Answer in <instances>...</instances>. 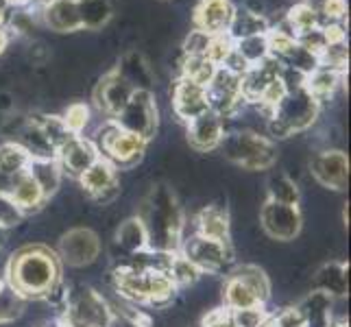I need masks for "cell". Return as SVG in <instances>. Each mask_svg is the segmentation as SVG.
I'll use <instances>...</instances> for the list:
<instances>
[{"label": "cell", "instance_id": "6da1fadb", "mask_svg": "<svg viewBox=\"0 0 351 327\" xmlns=\"http://www.w3.org/2000/svg\"><path fill=\"white\" fill-rule=\"evenodd\" d=\"M5 284L24 301H44L64 284V264L51 247L40 242L24 245L11 253L5 269Z\"/></svg>", "mask_w": 351, "mask_h": 327}, {"label": "cell", "instance_id": "7a4b0ae2", "mask_svg": "<svg viewBox=\"0 0 351 327\" xmlns=\"http://www.w3.org/2000/svg\"><path fill=\"white\" fill-rule=\"evenodd\" d=\"M138 218L147 232L149 249L175 253L184 242V210L171 186L155 184L142 199Z\"/></svg>", "mask_w": 351, "mask_h": 327}, {"label": "cell", "instance_id": "3957f363", "mask_svg": "<svg viewBox=\"0 0 351 327\" xmlns=\"http://www.w3.org/2000/svg\"><path fill=\"white\" fill-rule=\"evenodd\" d=\"M321 103L306 90L299 88L293 92H286L284 99L273 109L269 118V136L271 140H284L295 136V133L306 131L314 125V120L319 118Z\"/></svg>", "mask_w": 351, "mask_h": 327}, {"label": "cell", "instance_id": "277c9868", "mask_svg": "<svg viewBox=\"0 0 351 327\" xmlns=\"http://www.w3.org/2000/svg\"><path fill=\"white\" fill-rule=\"evenodd\" d=\"M90 140L99 149V155L110 162L116 171H127V168L138 166L149 144L147 140L136 136V133L125 131L116 120L110 118L103 120V125L94 131Z\"/></svg>", "mask_w": 351, "mask_h": 327}, {"label": "cell", "instance_id": "5b68a950", "mask_svg": "<svg viewBox=\"0 0 351 327\" xmlns=\"http://www.w3.org/2000/svg\"><path fill=\"white\" fill-rule=\"evenodd\" d=\"M271 297V282L260 266L242 264L227 273L223 299L227 310H245L264 306Z\"/></svg>", "mask_w": 351, "mask_h": 327}, {"label": "cell", "instance_id": "8992f818", "mask_svg": "<svg viewBox=\"0 0 351 327\" xmlns=\"http://www.w3.org/2000/svg\"><path fill=\"white\" fill-rule=\"evenodd\" d=\"M219 151L225 155V160L247 171H269L277 162V144L256 131L225 133Z\"/></svg>", "mask_w": 351, "mask_h": 327}, {"label": "cell", "instance_id": "52a82bcc", "mask_svg": "<svg viewBox=\"0 0 351 327\" xmlns=\"http://www.w3.org/2000/svg\"><path fill=\"white\" fill-rule=\"evenodd\" d=\"M116 123L129 133H136L142 140L151 142L160 127V112H157L155 94L151 90H136L129 103L116 118Z\"/></svg>", "mask_w": 351, "mask_h": 327}, {"label": "cell", "instance_id": "ba28073f", "mask_svg": "<svg viewBox=\"0 0 351 327\" xmlns=\"http://www.w3.org/2000/svg\"><path fill=\"white\" fill-rule=\"evenodd\" d=\"M181 253L197 266L199 273H223L234 262L232 242L210 240L203 236H192L190 240L181 242Z\"/></svg>", "mask_w": 351, "mask_h": 327}, {"label": "cell", "instance_id": "9c48e42d", "mask_svg": "<svg viewBox=\"0 0 351 327\" xmlns=\"http://www.w3.org/2000/svg\"><path fill=\"white\" fill-rule=\"evenodd\" d=\"M112 310L107 301L92 288L81 290L68 299L64 310V327H110Z\"/></svg>", "mask_w": 351, "mask_h": 327}, {"label": "cell", "instance_id": "30bf717a", "mask_svg": "<svg viewBox=\"0 0 351 327\" xmlns=\"http://www.w3.org/2000/svg\"><path fill=\"white\" fill-rule=\"evenodd\" d=\"M57 256L62 264L72 266V269L90 266L101 256V238L88 227H75L59 240Z\"/></svg>", "mask_w": 351, "mask_h": 327}, {"label": "cell", "instance_id": "8fae6325", "mask_svg": "<svg viewBox=\"0 0 351 327\" xmlns=\"http://www.w3.org/2000/svg\"><path fill=\"white\" fill-rule=\"evenodd\" d=\"M260 223L264 234L280 240V242H290L301 234L304 227V218H301L299 205H286V203H275L269 201L262 205L260 210Z\"/></svg>", "mask_w": 351, "mask_h": 327}, {"label": "cell", "instance_id": "7c38bea8", "mask_svg": "<svg viewBox=\"0 0 351 327\" xmlns=\"http://www.w3.org/2000/svg\"><path fill=\"white\" fill-rule=\"evenodd\" d=\"M240 75L227 70L223 66L216 68L214 77L205 86V94H208L210 109H214L216 114H221L223 118L236 114L238 109L245 105L240 94Z\"/></svg>", "mask_w": 351, "mask_h": 327}, {"label": "cell", "instance_id": "4fadbf2b", "mask_svg": "<svg viewBox=\"0 0 351 327\" xmlns=\"http://www.w3.org/2000/svg\"><path fill=\"white\" fill-rule=\"evenodd\" d=\"M310 175L323 188L343 192L349 186V160L347 153L338 149H328L317 153L310 160Z\"/></svg>", "mask_w": 351, "mask_h": 327}, {"label": "cell", "instance_id": "5bb4252c", "mask_svg": "<svg viewBox=\"0 0 351 327\" xmlns=\"http://www.w3.org/2000/svg\"><path fill=\"white\" fill-rule=\"evenodd\" d=\"M136 92L129 83L118 75L116 70H110L107 75L101 77V81L94 88V105L105 116L114 120L129 103L131 94Z\"/></svg>", "mask_w": 351, "mask_h": 327}, {"label": "cell", "instance_id": "9a60e30c", "mask_svg": "<svg viewBox=\"0 0 351 327\" xmlns=\"http://www.w3.org/2000/svg\"><path fill=\"white\" fill-rule=\"evenodd\" d=\"M77 179L83 186V190L92 197L94 203L105 205V203L114 201L120 192L118 171L107 160H103V157H99V160H96L88 171L83 175H79Z\"/></svg>", "mask_w": 351, "mask_h": 327}, {"label": "cell", "instance_id": "2e32d148", "mask_svg": "<svg viewBox=\"0 0 351 327\" xmlns=\"http://www.w3.org/2000/svg\"><path fill=\"white\" fill-rule=\"evenodd\" d=\"M225 136V118L216 114L214 109H208L201 116L188 123V142L190 147L199 153L219 151Z\"/></svg>", "mask_w": 351, "mask_h": 327}, {"label": "cell", "instance_id": "e0dca14e", "mask_svg": "<svg viewBox=\"0 0 351 327\" xmlns=\"http://www.w3.org/2000/svg\"><path fill=\"white\" fill-rule=\"evenodd\" d=\"M236 5L232 0H199L192 14V29L208 35H223L234 18Z\"/></svg>", "mask_w": 351, "mask_h": 327}, {"label": "cell", "instance_id": "ac0fdd59", "mask_svg": "<svg viewBox=\"0 0 351 327\" xmlns=\"http://www.w3.org/2000/svg\"><path fill=\"white\" fill-rule=\"evenodd\" d=\"M210 103H208V94L205 88L199 83L179 77L173 86V112L179 120H184L188 125L190 120H195L203 112H208Z\"/></svg>", "mask_w": 351, "mask_h": 327}, {"label": "cell", "instance_id": "d6986e66", "mask_svg": "<svg viewBox=\"0 0 351 327\" xmlns=\"http://www.w3.org/2000/svg\"><path fill=\"white\" fill-rule=\"evenodd\" d=\"M40 20L46 29L55 33H77L83 31L79 0H44L40 5Z\"/></svg>", "mask_w": 351, "mask_h": 327}, {"label": "cell", "instance_id": "ffe728a7", "mask_svg": "<svg viewBox=\"0 0 351 327\" xmlns=\"http://www.w3.org/2000/svg\"><path fill=\"white\" fill-rule=\"evenodd\" d=\"M99 157H101L99 149H96L94 142L86 136L70 138L64 147L57 151V162L62 166V171L72 177L83 175Z\"/></svg>", "mask_w": 351, "mask_h": 327}, {"label": "cell", "instance_id": "44dd1931", "mask_svg": "<svg viewBox=\"0 0 351 327\" xmlns=\"http://www.w3.org/2000/svg\"><path fill=\"white\" fill-rule=\"evenodd\" d=\"M3 188L7 192V197L18 205L20 212L24 216L31 214V212H38L42 205L48 201L44 197L42 188L38 186V181H35L33 175L29 173V168H27V171L18 173L16 177L5 179V186Z\"/></svg>", "mask_w": 351, "mask_h": 327}, {"label": "cell", "instance_id": "7402d4cb", "mask_svg": "<svg viewBox=\"0 0 351 327\" xmlns=\"http://www.w3.org/2000/svg\"><path fill=\"white\" fill-rule=\"evenodd\" d=\"M133 90H151L155 86V72L140 51H129L120 57L118 66L114 68Z\"/></svg>", "mask_w": 351, "mask_h": 327}, {"label": "cell", "instance_id": "603a6c76", "mask_svg": "<svg viewBox=\"0 0 351 327\" xmlns=\"http://www.w3.org/2000/svg\"><path fill=\"white\" fill-rule=\"evenodd\" d=\"M312 290L328 295L330 299H341L349 290V264L347 262H328L314 275Z\"/></svg>", "mask_w": 351, "mask_h": 327}, {"label": "cell", "instance_id": "cb8c5ba5", "mask_svg": "<svg viewBox=\"0 0 351 327\" xmlns=\"http://www.w3.org/2000/svg\"><path fill=\"white\" fill-rule=\"evenodd\" d=\"M197 236L229 242V212L223 205H208L197 216Z\"/></svg>", "mask_w": 351, "mask_h": 327}, {"label": "cell", "instance_id": "d4e9b609", "mask_svg": "<svg viewBox=\"0 0 351 327\" xmlns=\"http://www.w3.org/2000/svg\"><path fill=\"white\" fill-rule=\"evenodd\" d=\"M269 29H271V22L266 20L264 14H260V11H251L247 7L245 9L236 7L234 18H232V22H229L227 35L236 42L242 38H251V35L269 33Z\"/></svg>", "mask_w": 351, "mask_h": 327}, {"label": "cell", "instance_id": "484cf974", "mask_svg": "<svg viewBox=\"0 0 351 327\" xmlns=\"http://www.w3.org/2000/svg\"><path fill=\"white\" fill-rule=\"evenodd\" d=\"M29 173L38 181V186L42 188L46 199H51L57 192V188L62 186L64 171L59 166L57 157H33L29 164Z\"/></svg>", "mask_w": 351, "mask_h": 327}, {"label": "cell", "instance_id": "4316f807", "mask_svg": "<svg viewBox=\"0 0 351 327\" xmlns=\"http://www.w3.org/2000/svg\"><path fill=\"white\" fill-rule=\"evenodd\" d=\"M345 77H347V72H338V70H332V68H323V66H319L317 70H312L310 75H306L304 88H306L319 103H323V101H328L330 96H334L336 88L341 86Z\"/></svg>", "mask_w": 351, "mask_h": 327}, {"label": "cell", "instance_id": "83f0119b", "mask_svg": "<svg viewBox=\"0 0 351 327\" xmlns=\"http://www.w3.org/2000/svg\"><path fill=\"white\" fill-rule=\"evenodd\" d=\"M31 153L18 140H9L0 144V177L11 179L18 173L27 171L31 164Z\"/></svg>", "mask_w": 351, "mask_h": 327}, {"label": "cell", "instance_id": "f1b7e54d", "mask_svg": "<svg viewBox=\"0 0 351 327\" xmlns=\"http://www.w3.org/2000/svg\"><path fill=\"white\" fill-rule=\"evenodd\" d=\"M177 286L164 271H147V306L166 308L173 304Z\"/></svg>", "mask_w": 351, "mask_h": 327}, {"label": "cell", "instance_id": "f546056e", "mask_svg": "<svg viewBox=\"0 0 351 327\" xmlns=\"http://www.w3.org/2000/svg\"><path fill=\"white\" fill-rule=\"evenodd\" d=\"M116 245L127 253V258L149 249L147 232H144V227H142L138 216L127 218V221L118 227V232H116Z\"/></svg>", "mask_w": 351, "mask_h": 327}, {"label": "cell", "instance_id": "4dcf8cb0", "mask_svg": "<svg viewBox=\"0 0 351 327\" xmlns=\"http://www.w3.org/2000/svg\"><path fill=\"white\" fill-rule=\"evenodd\" d=\"M83 31H101L114 16L112 0H79Z\"/></svg>", "mask_w": 351, "mask_h": 327}, {"label": "cell", "instance_id": "1f68e13d", "mask_svg": "<svg viewBox=\"0 0 351 327\" xmlns=\"http://www.w3.org/2000/svg\"><path fill=\"white\" fill-rule=\"evenodd\" d=\"M234 51L240 55V59L247 66H256V64H260V62H264V59L271 57V48H269V38H266V33L236 40L234 42Z\"/></svg>", "mask_w": 351, "mask_h": 327}, {"label": "cell", "instance_id": "d6a6232c", "mask_svg": "<svg viewBox=\"0 0 351 327\" xmlns=\"http://www.w3.org/2000/svg\"><path fill=\"white\" fill-rule=\"evenodd\" d=\"M319 27H321V22H319L317 11H314L308 3H297L295 7L288 9L286 29L293 33L295 38H299V35H304V33H310Z\"/></svg>", "mask_w": 351, "mask_h": 327}, {"label": "cell", "instance_id": "836d02e7", "mask_svg": "<svg viewBox=\"0 0 351 327\" xmlns=\"http://www.w3.org/2000/svg\"><path fill=\"white\" fill-rule=\"evenodd\" d=\"M33 120L38 123L40 131L44 133V138L48 140V144H51L55 153L62 149L70 138H75L70 133V129L66 127L62 116H33Z\"/></svg>", "mask_w": 351, "mask_h": 327}, {"label": "cell", "instance_id": "e575fe53", "mask_svg": "<svg viewBox=\"0 0 351 327\" xmlns=\"http://www.w3.org/2000/svg\"><path fill=\"white\" fill-rule=\"evenodd\" d=\"M266 192H269V201L286 203V205H299V188H297L295 181L284 173H273L269 177Z\"/></svg>", "mask_w": 351, "mask_h": 327}, {"label": "cell", "instance_id": "d590c367", "mask_svg": "<svg viewBox=\"0 0 351 327\" xmlns=\"http://www.w3.org/2000/svg\"><path fill=\"white\" fill-rule=\"evenodd\" d=\"M168 277L173 280V284L177 286V290L179 288H186V286H192L195 284L199 277H201V273H199V269L195 264H192L190 260H186L184 258V253L181 251H177V253H173V258H171V264H168Z\"/></svg>", "mask_w": 351, "mask_h": 327}, {"label": "cell", "instance_id": "8d00e7d4", "mask_svg": "<svg viewBox=\"0 0 351 327\" xmlns=\"http://www.w3.org/2000/svg\"><path fill=\"white\" fill-rule=\"evenodd\" d=\"M219 66H214L208 57H186L181 59V77L199 83V86H208L210 79L214 77V72Z\"/></svg>", "mask_w": 351, "mask_h": 327}, {"label": "cell", "instance_id": "74e56055", "mask_svg": "<svg viewBox=\"0 0 351 327\" xmlns=\"http://www.w3.org/2000/svg\"><path fill=\"white\" fill-rule=\"evenodd\" d=\"M269 319H271V314L264 310V306L245 308V310H229L232 327H264L269 323Z\"/></svg>", "mask_w": 351, "mask_h": 327}, {"label": "cell", "instance_id": "f35d334b", "mask_svg": "<svg viewBox=\"0 0 351 327\" xmlns=\"http://www.w3.org/2000/svg\"><path fill=\"white\" fill-rule=\"evenodd\" d=\"M90 114L92 112L86 103H72V105H68L62 118L72 136H83V131H86V127L90 123Z\"/></svg>", "mask_w": 351, "mask_h": 327}, {"label": "cell", "instance_id": "ab89813d", "mask_svg": "<svg viewBox=\"0 0 351 327\" xmlns=\"http://www.w3.org/2000/svg\"><path fill=\"white\" fill-rule=\"evenodd\" d=\"M24 299H20L7 284L0 290V323H9L20 317Z\"/></svg>", "mask_w": 351, "mask_h": 327}, {"label": "cell", "instance_id": "60d3db41", "mask_svg": "<svg viewBox=\"0 0 351 327\" xmlns=\"http://www.w3.org/2000/svg\"><path fill=\"white\" fill-rule=\"evenodd\" d=\"M24 214L20 212L18 205L7 197L5 188L0 186V229H9L22 223Z\"/></svg>", "mask_w": 351, "mask_h": 327}, {"label": "cell", "instance_id": "b9f144b4", "mask_svg": "<svg viewBox=\"0 0 351 327\" xmlns=\"http://www.w3.org/2000/svg\"><path fill=\"white\" fill-rule=\"evenodd\" d=\"M210 42H212V35L192 29L188 33L186 42H184V55L186 57H205V55H208Z\"/></svg>", "mask_w": 351, "mask_h": 327}, {"label": "cell", "instance_id": "7bdbcfd3", "mask_svg": "<svg viewBox=\"0 0 351 327\" xmlns=\"http://www.w3.org/2000/svg\"><path fill=\"white\" fill-rule=\"evenodd\" d=\"M266 327H306V321L304 317H301V312L295 308H286L282 312L277 314H271L269 323H266Z\"/></svg>", "mask_w": 351, "mask_h": 327}, {"label": "cell", "instance_id": "ee69618b", "mask_svg": "<svg viewBox=\"0 0 351 327\" xmlns=\"http://www.w3.org/2000/svg\"><path fill=\"white\" fill-rule=\"evenodd\" d=\"M203 327H232V321H229V310L227 308L212 310L208 317L203 319Z\"/></svg>", "mask_w": 351, "mask_h": 327}, {"label": "cell", "instance_id": "f6af8a7d", "mask_svg": "<svg viewBox=\"0 0 351 327\" xmlns=\"http://www.w3.org/2000/svg\"><path fill=\"white\" fill-rule=\"evenodd\" d=\"M14 107H16L14 96H11L9 92H0V114H9V112H14Z\"/></svg>", "mask_w": 351, "mask_h": 327}, {"label": "cell", "instance_id": "bcb514c9", "mask_svg": "<svg viewBox=\"0 0 351 327\" xmlns=\"http://www.w3.org/2000/svg\"><path fill=\"white\" fill-rule=\"evenodd\" d=\"M9 42H11V31L7 24H0V55L7 51Z\"/></svg>", "mask_w": 351, "mask_h": 327}, {"label": "cell", "instance_id": "7dc6e473", "mask_svg": "<svg viewBox=\"0 0 351 327\" xmlns=\"http://www.w3.org/2000/svg\"><path fill=\"white\" fill-rule=\"evenodd\" d=\"M7 5H11V7H27L31 0H5Z\"/></svg>", "mask_w": 351, "mask_h": 327}, {"label": "cell", "instance_id": "c3c4849f", "mask_svg": "<svg viewBox=\"0 0 351 327\" xmlns=\"http://www.w3.org/2000/svg\"><path fill=\"white\" fill-rule=\"evenodd\" d=\"M5 245V229H0V247Z\"/></svg>", "mask_w": 351, "mask_h": 327}, {"label": "cell", "instance_id": "681fc988", "mask_svg": "<svg viewBox=\"0 0 351 327\" xmlns=\"http://www.w3.org/2000/svg\"><path fill=\"white\" fill-rule=\"evenodd\" d=\"M332 327H347V323H336V325H332Z\"/></svg>", "mask_w": 351, "mask_h": 327}, {"label": "cell", "instance_id": "f907efd6", "mask_svg": "<svg viewBox=\"0 0 351 327\" xmlns=\"http://www.w3.org/2000/svg\"><path fill=\"white\" fill-rule=\"evenodd\" d=\"M3 286H5V282H3V280H0V290H3Z\"/></svg>", "mask_w": 351, "mask_h": 327}, {"label": "cell", "instance_id": "816d5d0a", "mask_svg": "<svg viewBox=\"0 0 351 327\" xmlns=\"http://www.w3.org/2000/svg\"><path fill=\"white\" fill-rule=\"evenodd\" d=\"M42 3H44V0H42Z\"/></svg>", "mask_w": 351, "mask_h": 327}]
</instances>
